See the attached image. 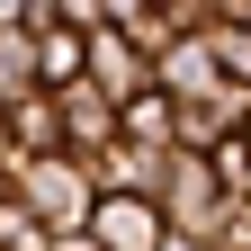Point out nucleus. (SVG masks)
<instances>
[{
    "label": "nucleus",
    "mask_w": 251,
    "mask_h": 251,
    "mask_svg": "<svg viewBox=\"0 0 251 251\" xmlns=\"http://www.w3.org/2000/svg\"><path fill=\"white\" fill-rule=\"evenodd\" d=\"M45 99H54V126H63V152H72V162H90V152H108V144H117V108H108L90 81L45 90Z\"/></svg>",
    "instance_id": "obj_5"
},
{
    "label": "nucleus",
    "mask_w": 251,
    "mask_h": 251,
    "mask_svg": "<svg viewBox=\"0 0 251 251\" xmlns=\"http://www.w3.org/2000/svg\"><path fill=\"white\" fill-rule=\"evenodd\" d=\"M251 126V90H206V99H179V144L171 152H215V144H233Z\"/></svg>",
    "instance_id": "obj_4"
},
{
    "label": "nucleus",
    "mask_w": 251,
    "mask_h": 251,
    "mask_svg": "<svg viewBox=\"0 0 251 251\" xmlns=\"http://www.w3.org/2000/svg\"><path fill=\"white\" fill-rule=\"evenodd\" d=\"M206 45H215V72L251 90V0H206Z\"/></svg>",
    "instance_id": "obj_7"
},
{
    "label": "nucleus",
    "mask_w": 251,
    "mask_h": 251,
    "mask_svg": "<svg viewBox=\"0 0 251 251\" xmlns=\"http://www.w3.org/2000/svg\"><path fill=\"white\" fill-rule=\"evenodd\" d=\"M45 251H99V242H90V233H54Z\"/></svg>",
    "instance_id": "obj_12"
},
{
    "label": "nucleus",
    "mask_w": 251,
    "mask_h": 251,
    "mask_svg": "<svg viewBox=\"0 0 251 251\" xmlns=\"http://www.w3.org/2000/svg\"><path fill=\"white\" fill-rule=\"evenodd\" d=\"M81 81H90V90H99V99H108V108H135V99H144V90H152V63H144L135 45H126V36H117V27H99V36H90V63H81Z\"/></svg>",
    "instance_id": "obj_3"
},
{
    "label": "nucleus",
    "mask_w": 251,
    "mask_h": 251,
    "mask_svg": "<svg viewBox=\"0 0 251 251\" xmlns=\"http://www.w3.org/2000/svg\"><path fill=\"white\" fill-rule=\"evenodd\" d=\"M0 135H9L18 162H54V152H63V126H54V99H45V90H36V99H18L9 117H0Z\"/></svg>",
    "instance_id": "obj_8"
},
{
    "label": "nucleus",
    "mask_w": 251,
    "mask_h": 251,
    "mask_svg": "<svg viewBox=\"0 0 251 251\" xmlns=\"http://www.w3.org/2000/svg\"><path fill=\"white\" fill-rule=\"evenodd\" d=\"M206 251H251V215H242V206H225V225L206 233Z\"/></svg>",
    "instance_id": "obj_11"
},
{
    "label": "nucleus",
    "mask_w": 251,
    "mask_h": 251,
    "mask_svg": "<svg viewBox=\"0 0 251 251\" xmlns=\"http://www.w3.org/2000/svg\"><path fill=\"white\" fill-rule=\"evenodd\" d=\"M9 198L27 206L36 233H81L90 206H99V188H90V171L72 162V152H54V162H27V171L9 179Z\"/></svg>",
    "instance_id": "obj_1"
},
{
    "label": "nucleus",
    "mask_w": 251,
    "mask_h": 251,
    "mask_svg": "<svg viewBox=\"0 0 251 251\" xmlns=\"http://www.w3.org/2000/svg\"><path fill=\"white\" fill-rule=\"evenodd\" d=\"M162 251H206V242H179V233H171V242H162Z\"/></svg>",
    "instance_id": "obj_13"
},
{
    "label": "nucleus",
    "mask_w": 251,
    "mask_h": 251,
    "mask_svg": "<svg viewBox=\"0 0 251 251\" xmlns=\"http://www.w3.org/2000/svg\"><path fill=\"white\" fill-rule=\"evenodd\" d=\"M225 188H215V171H206V152H171L162 162V188H152V215H162V233H179V242H206L215 225H225Z\"/></svg>",
    "instance_id": "obj_2"
},
{
    "label": "nucleus",
    "mask_w": 251,
    "mask_h": 251,
    "mask_svg": "<svg viewBox=\"0 0 251 251\" xmlns=\"http://www.w3.org/2000/svg\"><path fill=\"white\" fill-rule=\"evenodd\" d=\"M36 90H45V72H36V36L9 27V36H0V117H9L18 99H36Z\"/></svg>",
    "instance_id": "obj_10"
},
{
    "label": "nucleus",
    "mask_w": 251,
    "mask_h": 251,
    "mask_svg": "<svg viewBox=\"0 0 251 251\" xmlns=\"http://www.w3.org/2000/svg\"><path fill=\"white\" fill-rule=\"evenodd\" d=\"M117 144H135V152H171V144H179V108L162 99V90H144L135 108H117Z\"/></svg>",
    "instance_id": "obj_9"
},
{
    "label": "nucleus",
    "mask_w": 251,
    "mask_h": 251,
    "mask_svg": "<svg viewBox=\"0 0 251 251\" xmlns=\"http://www.w3.org/2000/svg\"><path fill=\"white\" fill-rule=\"evenodd\" d=\"M242 135H251V126H242Z\"/></svg>",
    "instance_id": "obj_14"
},
{
    "label": "nucleus",
    "mask_w": 251,
    "mask_h": 251,
    "mask_svg": "<svg viewBox=\"0 0 251 251\" xmlns=\"http://www.w3.org/2000/svg\"><path fill=\"white\" fill-rule=\"evenodd\" d=\"M152 90L179 108V99H206V90H225V72H215V45H206V27H188V36L171 54H152Z\"/></svg>",
    "instance_id": "obj_6"
}]
</instances>
